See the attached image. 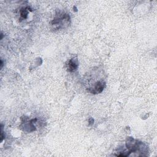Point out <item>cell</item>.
Segmentation results:
<instances>
[{
    "mask_svg": "<svg viewBox=\"0 0 157 157\" xmlns=\"http://www.w3.org/2000/svg\"><path fill=\"white\" fill-rule=\"evenodd\" d=\"M78 61L77 58H72L69 61L68 64V70L70 72L76 71L78 68Z\"/></svg>",
    "mask_w": 157,
    "mask_h": 157,
    "instance_id": "1",
    "label": "cell"
},
{
    "mask_svg": "<svg viewBox=\"0 0 157 157\" xmlns=\"http://www.w3.org/2000/svg\"><path fill=\"white\" fill-rule=\"evenodd\" d=\"M104 85H105V84L103 82H98V83H96V84L95 85L94 88H93V90L91 91L90 92L91 93H101L104 88Z\"/></svg>",
    "mask_w": 157,
    "mask_h": 157,
    "instance_id": "2",
    "label": "cell"
},
{
    "mask_svg": "<svg viewBox=\"0 0 157 157\" xmlns=\"http://www.w3.org/2000/svg\"><path fill=\"white\" fill-rule=\"evenodd\" d=\"M28 14V12H27V10H26V9L23 10L21 12V16L23 17V18H27Z\"/></svg>",
    "mask_w": 157,
    "mask_h": 157,
    "instance_id": "3",
    "label": "cell"
}]
</instances>
